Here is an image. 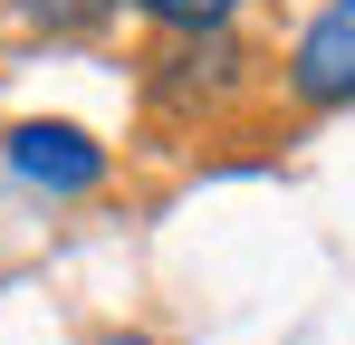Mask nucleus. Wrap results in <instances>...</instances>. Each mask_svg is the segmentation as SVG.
I'll return each instance as SVG.
<instances>
[{"label":"nucleus","mask_w":355,"mask_h":345,"mask_svg":"<svg viewBox=\"0 0 355 345\" xmlns=\"http://www.w3.org/2000/svg\"><path fill=\"white\" fill-rule=\"evenodd\" d=\"M0 154H10V172H19L29 192H96V182H106V144H96L87 125H67V115H29V125H10Z\"/></svg>","instance_id":"obj_1"},{"label":"nucleus","mask_w":355,"mask_h":345,"mask_svg":"<svg viewBox=\"0 0 355 345\" xmlns=\"http://www.w3.org/2000/svg\"><path fill=\"white\" fill-rule=\"evenodd\" d=\"M288 96H297L307 115L355 106V0H327V10L297 29V48H288Z\"/></svg>","instance_id":"obj_2"},{"label":"nucleus","mask_w":355,"mask_h":345,"mask_svg":"<svg viewBox=\"0 0 355 345\" xmlns=\"http://www.w3.org/2000/svg\"><path fill=\"white\" fill-rule=\"evenodd\" d=\"M135 19H154V29H173V39H202V29H231L240 0H125Z\"/></svg>","instance_id":"obj_3"},{"label":"nucleus","mask_w":355,"mask_h":345,"mask_svg":"<svg viewBox=\"0 0 355 345\" xmlns=\"http://www.w3.org/2000/svg\"><path fill=\"white\" fill-rule=\"evenodd\" d=\"M29 19H49V29H87V19H106V10H125V0H19Z\"/></svg>","instance_id":"obj_4"},{"label":"nucleus","mask_w":355,"mask_h":345,"mask_svg":"<svg viewBox=\"0 0 355 345\" xmlns=\"http://www.w3.org/2000/svg\"><path fill=\"white\" fill-rule=\"evenodd\" d=\"M96 345H154V336H96Z\"/></svg>","instance_id":"obj_5"}]
</instances>
